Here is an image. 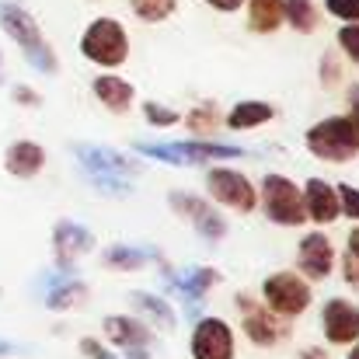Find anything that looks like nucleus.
<instances>
[{
	"mask_svg": "<svg viewBox=\"0 0 359 359\" xmlns=\"http://www.w3.org/2000/svg\"><path fill=\"white\" fill-rule=\"evenodd\" d=\"M74 157L84 171V178L112 199H126L133 196V178L143 171L140 161L126 157L116 147H102V143H74Z\"/></svg>",
	"mask_w": 359,
	"mask_h": 359,
	"instance_id": "nucleus-1",
	"label": "nucleus"
},
{
	"mask_svg": "<svg viewBox=\"0 0 359 359\" xmlns=\"http://www.w3.org/2000/svg\"><path fill=\"white\" fill-rule=\"evenodd\" d=\"M0 28L11 42H18V49H21V56L32 70H39L46 77L60 74V60H56L53 46L42 39V28L32 18V11H25L14 0H0Z\"/></svg>",
	"mask_w": 359,
	"mask_h": 359,
	"instance_id": "nucleus-2",
	"label": "nucleus"
},
{
	"mask_svg": "<svg viewBox=\"0 0 359 359\" xmlns=\"http://www.w3.org/2000/svg\"><path fill=\"white\" fill-rule=\"evenodd\" d=\"M81 56L102 70H116L129 60V35L116 18H95L81 35Z\"/></svg>",
	"mask_w": 359,
	"mask_h": 359,
	"instance_id": "nucleus-3",
	"label": "nucleus"
},
{
	"mask_svg": "<svg viewBox=\"0 0 359 359\" xmlns=\"http://www.w3.org/2000/svg\"><path fill=\"white\" fill-rule=\"evenodd\" d=\"M304 143L318 161H332V164H346L359 154V140L346 116H328V119L314 122L307 129Z\"/></svg>",
	"mask_w": 359,
	"mask_h": 359,
	"instance_id": "nucleus-4",
	"label": "nucleus"
},
{
	"mask_svg": "<svg viewBox=\"0 0 359 359\" xmlns=\"http://www.w3.org/2000/svg\"><path fill=\"white\" fill-rule=\"evenodd\" d=\"M262 210L279 227H300L307 220L304 196H300L297 182H290L286 175H265L262 178Z\"/></svg>",
	"mask_w": 359,
	"mask_h": 359,
	"instance_id": "nucleus-5",
	"label": "nucleus"
},
{
	"mask_svg": "<svg viewBox=\"0 0 359 359\" xmlns=\"http://www.w3.org/2000/svg\"><path fill=\"white\" fill-rule=\"evenodd\" d=\"M311 286H307V279H300L297 272H276V276H269L265 283H262V304L272 311V314H279V318H297V314H304L307 307H311Z\"/></svg>",
	"mask_w": 359,
	"mask_h": 359,
	"instance_id": "nucleus-6",
	"label": "nucleus"
},
{
	"mask_svg": "<svg viewBox=\"0 0 359 359\" xmlns=\"http://www.w3.org/2000/svg\"><path fill=\"white\" fill-rule=\"evenodd\" d=\"M234 304H238V311L244 314V335H248L258 349H272V346H279V342L290 335L286 318L272 314V311H269L265 304H258L255 297L241 293Z\"/></svg>",
	"mask_w": 359,
	"mask_h": 359,
	"instance_id": "nucleus-7",
	"label": "nucleus"
},
{
	"mask_svg": "<svg viewBox=\"0 0 359 359\" xmlns=\"http://www.w3.org/2000/svg\"><path fill=\"white\" fill-rule=\"evenodd\" d=\"M206 189L217 203H224L238 213H251L258 206V189L248 182V175H241L234 168H210L206 171Z\"/></svg>",
	"mask_w": 359,
	"mask_h": 359,
	"instance_id": "nucleus-8",
	"label": "nucleus"
},
{
	"mask_svg": "<svg viewBox=\"0 0 359 359\" xmlns=\"http://www.w3.org/2000/svg\"><path fill=\"white\" fill-rule=\"evenodd\" d=\"M168 203H171V210L178 213V217H185L196 231H199V238L210 241V244H217V241L227 238V220L206 203V199H199V196H189V192H171L168 196Z\"/></svg>",
	"mask_w": 359,
	"mask_h": 359,
	"instance_id": "nucleus-9",
	"label": "nucleus"
},
{
	"mask_svg": "<svg viewBox=\"0 0 359 359\" xmlns=\"http://www.w3.org/2000/svg\"><path fill=\"white\" fill-rule=\"evenodd\" d=\"M164 279H168V286L182 297V304L189 307V314H192V318L199 314L203 297H206L213 286H220V283H224V276H220L217 269H210V265H192V269H185L182 276H178L175 269H168V265H164Z\"/></svg>",
	"mask_w": 359,
	"mask_h": 359,
	"instance_id": "nucleus-10",
	"label": "nucleus"
},
{
	"mask_svg": "<svg viewBox=\"0 0 359 359\" xmlns=\"http://www.w3.org/2000/svg\"><path fill=\"white\" fill-rule=\"evenodd\" d=\"M53 251H56V269L74 276L77 262L95 251V234L77 220H60L53 231Z\"/></svg>",
	"mask_w": 359,
	"mask_h": 359,
	"instance_id": "nucleus-11",
	"label": "nucleus"
},
{
	"mask_svg": "<svg viewBox=\"0 0 359 359\" xmlns=\"http://www.w3.org/2000/svg\"><path fill=\"white\" fill-rule=\"evenodd\" d=\"M192 359H234V332L224 318H199L196 321Z\"/></svg>",
	"mask_w": 359,
	"mask_h": 359,
	"instance_id": "nucleus-12",
	"label": "nucleus"
},
{
	"mask_svg": "<svg viewBox=\"0 0 359 359\" xmlns=\"http://www.w3.org/2000/svg\"><path fill=\"white\" fill-rule=\"evenodd\" d=\"M321 328L332 346H353L359 339V307L353 300L332 297L321 311Z\"/></svg>",
	"mask_w": 359,
	"mask_h": 359,
	"instance_id": "nucleus-13",
	"label": "nucleus"
},
{
	"mask_svg": "<svg viewBox=\"0 0 359 359\" xmlns=\"http://www.w3.org/2000/svg\"><path fill=\"white\" fill-rule=\"evenodd\" d=\"M297 265H300V272H304L307 279H314V283H321V279L332 276V269H335V248H332V241H328L325 231L304 234L300 248H297Z\"/></svg>",
	"mask_w": 359,
	"mask_h": 359,
	"instance_id": "nucleus-14",
	"label": "nucleus"
},
{
	"mask_svg": "<svg viewBox=\"0 0 359 359\" xmlns=\"http://www.w3.org/2000/svg\"><path fill=\"white\" fill-rule=\"evenodd\" d=\"M300 196H304V213H307V220H314V224H335L339 217H342V203H339V189L335 185H328L325 178H311L304 189H300Z\"/></svg>",
	"mask_w": 359,
	"mask_h": 359,
	"instance_id": "nucleus-15",
	"label": "nucleus"
},
{
	"mask_svg": "<svg viewBox=\"0 0 359 359\" xmlns=\"http://www.w3.org/2000/svg\"><path fill=\"white\" fill-rule=\"evenodd\" d=\"M39 286H46V300L42 304L49 311H70V307H77V304L88 300V283L77 279V276H70V272H60V269L53 276H42Z\"/></svg>",
	"mask_w": 359,
	"mask_h": 359,
	"instance_id": "nucleus-16",
	"label": "nucleus"
},
{
	"mask_svg": "<svg viewBox=\"0 0 359 359\" xmlns=\"http://www.w3.org/2000/svg\"><path fill=\"white\" fill-rule=\"evenodd\" d=\"M42 168H46V150H42L39 143H32V140H14V143H7V150H4V171H7L11 178L28 182V178H35Z\"/></svg>",
	"mask_w": 359,
	"mask_h": 359,
	"instance_id": "nucleus-17",
	"label": "nucleus"
},
{
	"mask_svg": "<svg viewBox=\"0 0 359 359\" xmlns=\"http://www.w3.org/2000/svg\"><path fill=\"white\" fill-rule=\"evenodd\" d=\"M91 95H95L109 112H116V116L129 112V109H133V102H136L133 84H129V81H122V77H116V74H98V77L91 81Z\"/></svg>",
	"mask_w": 359,
	"mask_h": 359,
	"instance_id": "nucleus-18",
	"label": "nucleus"
},
{
	"mask_svg": "<svg viewBox=\"0 0 359 359\" xmlns=\"http://www.w3.org/2000/svg\"><path fill=\"white\" fill-rule=\"evenodd\" d=\"M185 164H210V161H231V157H248L244 147L234 143H210V140H189V143H171Z\"/></svg>",
	"mask_w": 359,
	"mask_h": 359,
	"instance_id": "nucleus-19",
	"label": "nucleus"
},
{
	"mask_svg": "<svg viewBox=\"0 0 359 359\" xmlns=\"http://www.w3.org/2000/svg\"><path fill=\"white\" fill-rule=\"evenodd\" d=\"M105 335L109 342H116L119 349H133V346H150V328L129 314H109L105 318Z\"/></svg>",
	"mask_w": 359,
	"mask_h": 359,
	"instance_id": "nucleus-20",
	"label": "nucleus"
},
{
	"mask_svg": "<svg viewBox=\"0 0 359 359\" xmlns=\"http://www.w3.org/2000/svg\"><path fill=\"white\" fill-rule=\"evenodd\" d=\"M102 262L116 272H136L147 262H161V251L154 248H140V244H109L102 251Z\"/></svg>",
	"mask_w": 359,
	"mask_h": 359,
	"instance_id": "nucleus-21",
	"label": "nucleus"
},
{
	"mask_svg": "<svg viewBox=\"0 0 359 359\" xmlns=\"http://www.w3.org/2000/svg\"><path fill=\"white\" fill-rule=\"evenodd\" d=\"M129 300H133V307H136L150 325H161L164 332H171V328L178 325V318H175V311H171V304H168L164 297H154V293H147V290H133Z\"/></svg>",
	"mask_w": 359,
	"mask_h": 359,
	"instance_id": "nucleus-22",
	"label": "nucleus"
},
{
	"mask_svg": "<svg viewBox=\"0 0 359 359\" xmlns=\"http://www.w3.org/2000/svg\"><path fill=\"white\" fill-rule=\"evenodd\" d=\"M269 119H276V105L269 102H238L231 112H227V126L241 133V129H255V126H265Z\"/></svg>",
	"mask_w": 359,
	"mask_h": 359,
	"instance_id": "nucleus-23",
	"label": "nucleus"
},
{
	"mask_svg": "<svg viewBox=\"0 0 359 359\" xmlns=\"http://www.w3.org/2000/svg\"><path fill=\"white\" fill-rule=\"evenodd\" d=\"M283 25V0H248V28L272 35Z\"/></svg>",
	"mask_w": 359,
	"mask_h": 359,
	"instance_id": "nucleus-24",
	"label": "nucleus"
},
{
	"mask_svg": "<svg viewBox=\"0 0 359 359\" xmlns=\"http://www.w3.org/2000/svg\"><path fill=\"white\" fill-rule=\"evenodd\" d=\"M283 21L293 32L311 35L318 28V7H314V0H283Z\"/></svg>",
	"mask_w": 359,
	"mask_h": 359,
	"instance_id": "nucleus-25",
	"label": "nucleus"
},
{
	"mask_svg": "<svg viewBox=\"0 0 359 359\" xmlns=\"http://www.w3.org/2000/svg\"><path fill=\"white\" fill-rule=\"evenodd\" d=\"M185 129L189 133H196V136H210V133H217V126H220V109L213 105V102H199V105H192L189 112H185Z\"/></svg>",
	"mask_w": 359,
	"mask_h": 359,
	"instance_id": "nucleus-26",
	"label": "nucleus"
},
{
	"mask_svg": "<svg viewBox=\"0 0 359 359\" xmlns=\"http://www.w3.org/2000/svg\"><path fill=\"white\" fill-rule=\"evenodd\" d=\"M129 7H133V14H136L140 21L157 25V21H168V18L175 14L178 0H129Z\"/></svg>",
	"mask_w": 359,
	"mask_h": 359,
	"instance_id": "nucleus-27",
	"label": "nucleus"
},
{
	"mask_svg": "<svg viewBox=\"0 0 359 359\" xmlns=\"http://www.w3.org/2000/svg\"><path fill=\"white\" fill-rule=\"evenodd\" d=\"M133 150L143 154V157L164 161V164H171V168H185V161L178 157V150H175L171 143H133Z\"/></svg>",
	"mask_w": 359,
	"mask_h": 359,
	"instance_id": "nucleus-28",
	"label": "nucleus"
},
{
	"mask_svg": "<svg viewBox=\"0 0 359 359\" xmlns=\"http://www.w3.org/2000/svg\"><path fill=\"white\" fill-rule=\"evenodd\" d=\"M143 119L150 122V126H157V129H168V126H178V122H182V116H178L175 109H168V105L143 102Z\"/></svg>",
	"mask_w": 359,
	"mask_h": 359,
	"instance_id": "nucleus-29",
	"label": "nucleus"
},
{
	"mask_svg": "<svg viewBox=\"0 0 359 359\" xmlns=\"http://www.w3.org/2000/svg\"><path fill=\"white\" fill-rule=\"evenodd\" d=\"M339 49H342L353 63H359V21H349V25L339 28Z\"/></svg>",
	"mask_w": 359,
	"mask_h": 359,
	"instance_id": "nucleus-30",
	"label": "nucleus"
},
{
	"mask_svg": "<svg viewBox=\"0 0 359 359\" xmlns=\"http://www.w3.org/2000/svg\"><path fill=\"white\" fill-rule=\"evenodd\" d=\"M325 11L335 14L339 21H359V0H325Z\"/></svg>",
	"mask_w": 359,
	"mask_h": 359,
	"instance_id": "nucleus-31",
	"label": "nucleus"
},
{
	"mask_svg": "<svg viewBox=\"0 0 359 359\" xmlns=\"http://www.w3.org/2000/svg\"><path fill=\"white\" fill-rule=\"evenodd\" d=\"M318 70H321V84H325V88H335V84H339V77H342V67H339L335 53H325Z\"/></svg>",
	"mask_w": 359,
	"mask_h": 359,
	"instance_id": "nucleus-32",
	"label": "nucleus"
},
{
	"mask_svg": "<svg viewBox=\"0 0 359 359\" xmlns=\"http://www.w3.org/2000/svg\"><path fill=\"white\" fill-rule=\"evenodd\" d=\"M335 189H339L342 213H346V217H353V220H359V189H353V185H335Z\"/></svg>",
	"mask_w": 359,
	"mask_h": 359,
	"instance_id": "nucleus-33",
	"label": "nucleus"
},
{
	"mask_svg": "<svg viewBox=\"0 0 359 359\" xmlns=\"http://www.w3.org/2000/svg\"><path fill=\"white\" fill-rule=\"evenodd\" d=\"M11 98H14L18 105H25V109H39V105H42L39 91L28 88V84H14V88H11Z\"/></svg>",
	"mask_w": 359,
	"mask_h": 359,
	"instance_id": "nucleus-34",
	"label": "nucleus"
},
{
	"mask_svg": "<svg viewBox=\"0 0 359 359\" xmlns=\"http://www.w3.org/2000/svg\"><path fill=\"white\" fill-rule=\"evenodd\" d=\"M81 353H84L88 359H116L102 342H98V339H81Z\"/></svg>",
	"mask_w": 359,
	"mask_h": 359,
	"instance_id": "nucleus-35",
	"label": "nucleus"
},
{
	"mask_svg": "<svg viewBox=\"0 0 359 359\" xmlns=\"http://www.w3.org/2000/svg\"><path fill=\"white\" fill-rule=\"evenodd\" d=\"M349 126H353V133H356V140H359V84H353L349 88Z\"/></svg>",
	"mask_w": 359,
	"mask_h": 359,
	"instance_id": "nucleus-36",
	"label": "nucleus"
},
{
	"mask_svg": "<svg viewBox=\"0 0 359 359\" xmlns=\"http://www.w3.org/2000/svg\"><path fill=\"white\" fill-rule=\"evenodd\" d=\"M203 4H210V7L220 11V14H234V11H241L244 0H203Z\"/></svg>",
	"mask_w": 359,
	"mask_h": 359,
	"instance_id": "nucleus-37",
	"label": "nucleus"
},
{
	"mask_svg": "<svg viewBox=\"0 0 359 359\" xmlns=\"http://www.w3.org/2000/svg\"><path fill=\"white\" fill-rule=\"evenodd\" d=\"M346 283L359 290V262L353 258V255H346Z\"/></svg>",
	"mask_w": 359,
	"mask_h": 359,
	"instance_id": "nucleus-38",
	"label": "nucleus"
},
{
	"mask_svg": "<svg viewBox=\"0 0 359 359\" xmlns=\"http://www.w3.org/2000/svg\"><path fill=\"white\" fill-rule=\"evenodd\" d=\"M126 359H150V349L147 346H133V349H122Z\"/></svg>",
	"mask_w": 359,
	"mask_h": 359,
	"instance_id": "nucleus-39",
	"label": "nucleus"
},
{
	"mask_svg": "<svg viewBox=\"0 0 359 359\" xmlns=\"http://www.w3.org/2000/svg\"><path fill=\"white\" fill-rule=\"evenodd\" d=\"M297 359H328V353H325V349H318V346H307Z\"/></svg>",
	"mask_w": 359,
	"mask_h": 359,
	"instance_id": "nucleus-40",
	"label": "nucleus"
},
{
	"mask_svg": "<svg viewBox=\"0 0 359 359\" xmlns=\"http://www.w3.org/2000/svg\"><path fill=\"white\" fill-rule=\"evenodd\" d=\"M349 255L359 262V227H353V231H349Z\"/></svg>",
	"mask_w": 359,
	"mask_h": 359,
	"instance_id": "nucleus-41",
	"label": "nucleus"
},
{
	"mask_svg": "<svg viewBox=\"0 0 359 359\" xmlns=\"http://www.w3.org/2000/svg\"><path fill=\"white\" fill-rule=\"evenodd\" d=\"M18 346L14 342H7V339H0V356H7V353H14Z\"/></svg>",
	"mask_w": 359,
	"mask_h": 359,
	"instance_id": "nucleus-42",
	"label": "nucleus"
},
{
	"mask_svg": "<svg viewBox=\"0 0 359 359\" xmlns=\"http://www.w3.org/2000/svg\"><path fill=\"white\" fill-rule=\"evenodd\" d=\"M346 359H359V339H356V342H353V353H349V356H346Z\"/></svg>",
	"mask_w": 359,
	"mask_h": 359,
	"instance_id": "nucleus-43",
	"label": "nucleus"
},
{
	"mask_svg": "<svg viewBox=\"0 0 359 359\" xmlns=\"http://www.w3.org/2000/svg\"><path fill=\"white\" fill-rule=\"evenodd\" d=\"M0 84H4V53H0Z\"/></svg>",
	"mask_w": 359,
	"mask_h": 359,
	"instance_id": "nucleus-44",
	"label": "nucleus"
}]
</instances>
